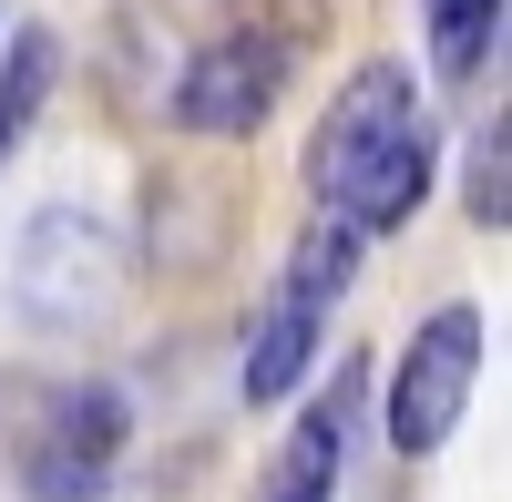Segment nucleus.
I'll list each match as a JSON object with an SVG mask.
<instances>
[{
  "label": "nucleus",
  "instance_id": "10",
  "mask_svg": "<svg viewBox=\"0 0 512 502\" xmlns=\"http://www.w3.org/2000/svg\"><path fill=\"white\" fill-rule=\"evenodd\" d=\"M52 93V41L41 31H21L11 41V72H0V164H11V144L31 134V103Z\"/></svg>",
  "mask_w": 512,
  "mask_h": 502
},
{
  "label": "nucleus",
  "instance_id": "5",
  "mask_svg": "<svg viewBox=\"0 0 512 502\" xmlns=\"http://www.w3.org/2000/svg\"><path fill=\"white\" fill-rule=\"evenodd\" d=\"M123 431H134V410H123L113 380H62L41 400V431L21 441V492L31 502H103Z\"/></svg>",
  "mask_w": 512,
  "mask_h": 502
},
{
  "label": "nucleus",
  "instance_id": "7",
  "mask_svg": "<svg viewBox=\"0 0 512 502\" xmlns=\"http://www.w3.org/2000/svg\"><path fill=\"white\" fill-rule=\"evenodd\" d=\"M349 421H359V359L328 380V400H308L287 421V441H277L267 482H256V502H328L338 472H349Z\"/></svg>",
  "mask_w": 512,
  "mask_h": 502
},
{
  "label": "nucleus",
  "instance_id": "8",
  "mask_svg": "<svg viewBox=\"0 0 512 502\" xmlns=\"http://www.w3.org/2000/svg\"><path fill=\"white\" fill-rule=\"evenodd\" d=\"M492 41H502V0H431V62L451 82H472Z\"/></svg>",
  "mask_w": 512,
  "mask_h": 502
},
{
  "label": "nucleus",
  "instance_id": "11",
  "mask_svg": "<svg viewBox=\"0 0 512 502\" xmlns=\"http://www.w3.org/2000/svg\"><path fill=\"white\" fill-rule=\"evenodd\" d=\"M472 226H512V134H502V113L482 123V144H472Z\"/></svg>",
  "mask_w": 512,
  "mask_h": 502
},
{
  "label": "nucleus",
  "instance_id": "6",
  "mask_svg": "<svg viewBox=\"0 0 512 502\" xmlns=\"http://www.w3.org/2000/svg\"><path fill=\"white\" fill-rule=\"evenodd\" d=\"M277 93H287V62L226 31V41H205V52L185 62V82H175V123H185V134H205V144H246L256 123L277 113Z\"/></svg>",
  "mask_w": 512,
  "mask_h": 502
},
{
  "label": "nucleus",
  "instance_id": "2",
  "mask_svg": "<svg viewBox=\"0 0 512 502\" xmlns=\"http://www.w3.org/2000/svg\"><path fill=\"white\" fill-rule=\"evenodd\" d=\"M349 277H359V236L318 216L308 236L287 246V277L267 287V308L246 318V349H236V390H246V400H287V390L318 369L328 308L349 298Z\"/></svg>",
  "mask_w": 512,
  "mask_h": 502
},
{
  "label": "nucleus",
  "instance_id": "3",
  "mask_svg": "<svg viewBox=\"0 0 512 502\" xmlns=\"http://www.w3.org/2000/svg\"><path fill=\"white\" fill-rule=\"evenodd\" d=\"M113 287H123V236L103 216H82V205H41L21 236V277H11L21 318L72 339V328H93L113 308Z\"/></svg>",
  "mask_w": 512,
  "mask_h": 502
},
{
  "label": "nucleus",
  "instance_id": "4",
  "mask_svg": "<svg viewBox=\"0 0 512 502\" xmlns=\"http://www.w3.org/2000/svg\"><path fill=\"white\" fill-rule=\"evenodd\" d=\"M472 380H482V308H431L410 328V349L390 369V451L400 462H431V451L461 431L472 410Z\"/></svg>",
  "mask_w": 512,
  "mask_h": 502
},
{
  "label": "nucleus",
  "instance_id": "1",
  "mask_svg": "<svg viewBox=\"0 0 512 502\" xmlns=\"http://www.w3.org/2000/svg\"><path fill=\"white\" fill-rule=\"evenodd\" d=\"M308 195L349 236H390L420 216V195H431V113H420L400 62H359L338 82V103L308 134Z\"/></svg>",
  "mask_w": 512,
  "mask_h": 502
},
{
  "label": "nucleus",
  "instance_id": "9",
  "mask_svg": "<svg viewBox=\"0 0 512 502\" xmlns=\"http://www.w3.org/2000/svg\"><path fill=\"white\" fill-rule=\"evenodd\" d=\"M328 31V0H236V41H256V52H277L297 72V52Z\"/></svg>",
  "mask_w": 512,
  "mask_h": 502
}]
</instances>
